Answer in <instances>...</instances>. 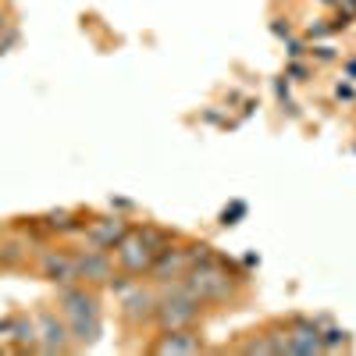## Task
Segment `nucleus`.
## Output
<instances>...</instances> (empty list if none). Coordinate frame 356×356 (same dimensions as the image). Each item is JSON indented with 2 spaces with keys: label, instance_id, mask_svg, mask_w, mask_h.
I'll use <instances>...</instances> for the list:
<instances>
[{
  "label": "nucleus",
  "instance_id": "nucleus-1",
  "mask_svg": "<svg viewBox=\"0 0 356 356\" xmlns=\"http://www.w3.org/2000/svg\"><path fill=\"white\" fill-rule=\"evenodd\" d=\"M61 310L68 321V332L79 346L97 342L100 335V300L97 292H89L82 285H61Z\"/></svg>",
  "mask_w": 356,
  "mask_h": 356
},
{
  "label": "nucleus",
  "instance_id": "nucleus-2",
  "mask_svg": "<svg viewBox=\"0 0 356 356\" xmlns=\"http://www.w3.org/2000/svg\"><path fill=\"white\" fill-rule=\"evenodd\" d=\"M200 317V300L196 292L178 278V282H168L164 296H157V310H154V321L161 328H193Z\"/></svg>",
  "mask_w": 356,
  "mask_h": 356
},
{
  "label": "nucleus",
  "instance_id": "nucleus-3",
  "mask_svg": "<svg viewBox=\"0 0 356 356\" xmlns=\"http://www.w3.org/2000/svg\"><path fill=\"white\" fill-rule=\"evenodd\" d=\"M182 282L196 292L200 303H221V300H228V296L235 292V282H243V278H232L228 267H225L221 257H218V260H211V264L189 267Z\"/></svg>",
  "mask_w": 356,
  "mask_h": 356
},
{
  "label": "nucleus",
  "instance_id": "nucleus-4",
  "mask_svg": "<svg viewBox=\"0 0 356 356\" xmlns=\"http://www.w3.org/2000/svg\"><path fill=\"white\" fill-rule=\"evenodd\" d=\"M114 253H118V267H122L125 275H132V278H139V275H150V267H154V250L146 246L136 232H129L122 243L114 246Z\"/></svg>",
  "mask_w": 356,
  "mask_h": 356
},
{
  "label": "nucleus",
  "instance_id": "nucleus-5",
  "mask_svg": "<svg viewBox=\"0 0 356 356\" xmlns=\"http://www.w3.org/2000/svg\"><path fill=\"white\" fill-rule=\"evenodd\" d=\"M75 271H79V282L86 285H111L114 282V260L107 257V250H86L75 257Z\"/></svg>",
  "mask_w": 356,
  "mask_h": 356
},
{
  "label": "nucleus",
  "instance_id": "nucleus-6",
  "mask_svg": "<svg viewBox=\"0 0 356 356\" xmlns=\"http://www.w3.org/2000/svg\"><path fill=\"white\" fill-rule=\"evenodd\" d=\"M129 232H132V228H129V221H122V218H97L93 225L86 228V239H89V246H97V250H114Z\"/></svg>",
  "mask_w": 356,
  "mask_h": 356
},
{
  "label": "nucleus",
  "instance_id": "nucleus-7",
  "mask_svg": "<svg viewBox=\"0 0 356 356\" xmlns=\"http://www.w3.org/2000/svg\"><path fill=\"white\" fill-rule=\"evenodd\" d=\"M186 271H189V253H186V250H171V246L161 250V253L154 257V267H150V275H154L161 285L186 278Z\"/></svg>",
  "mask_w": 356,
  "mask_h": 356
},
{
  "label": "nucleus",
  "instance_id": "nucleus-8",
  "mask_svg": "<svg viewBox=\"0 0 356 356\" xmlns=\"http://www.w3.org/2000/svg\"><path fill=\"white\" fill-rule=\"evenodd\" d=\"M40 267H43V278H47V282H54V285H75V282H79V271H75V253L50 250V253H43Z\"/></svg>",
  "mask_w": 356,
  "mask_h": 356
},
{
  "label": "nucleus",
  "instance_id": "nucleus-9",
  "mask_svg": "<svg viewBox=\"0 0 356 356\" xmlns=\"http://www.w3.org/2000/svg\"><path fill=\"white\" fill-rule=\"evenodd\" d=\"M200 349H203V339L193 328H168L154 346V353L161 356H182V353H200Z\"/></svg>",
  "mask_w": 356,
  "mask_h": 356
},
{
  "label": "nucleus",
  "instance_id": "nucleus-10",
  "mask_svg": "<svg viewBox=\"0 0 356 356\" xmlns=\"http://www.w3.org/2000/svg\"><path fill=\"white\" fill-rule=\"evenodd\" d=\"M68 346H72V332L57 321V314L43 310L40 314V349L43 353H65Z\"/></svg>",
  "mask_w": 356,
  "mask_h": 356
},
{
  "label": "nucleus",
  "instance_id": "nucleus-11",
  "mask_svg": "<svg viewBox=\"0 0 356 356\" xmlns=\"http://www.w3.org/2000/svg\"><path fill=\"white\" fill-rule=\"evenodd\" d=\"M154 310H157V296H154L150 289H143L139 282L122 296V314H125L129 321H150Z\"/></svg>",
  "mask_w": 356,
  "mask_h": 356
},
{
  "label": "nucleus",
  "instance_id": "nucleus-12",
  "mask_svg": "<svg viewBox=\"0 0 356 356\" xmlns=\"http://www.w3.org/2000/svg\"><path fill=\"white\" fill-rule=\"evenodd\" d=\"M11 342H15V349H36L40 346V328L29 317H15V324H11Z\"/></svg>",
  "mask_w": 356,
  "mask_h": 356
},
{
  "label": "nucleus",
  "instance_id": "nucleus-13",
  "mask_svg": "<svg viewBox=\"0 0 356 356\" xmlns=\"http://www.w3.org/2000/svg\"><path fill=\"white\" fill-rule=\"evenodd\" d=\"M136 235H139V239H143L146 246H150L154 253H161V250H168V246H171V232H164V228H154V225H143Z\"/></svg>",
  "mask_w": 356,
  "mask_h": 356
},
{
  "label": "nucleus",
  "instance_id": "nucleus-14",
  "mask_svg": "<svg viewBox=\"0 0 356 356\" xmlns=\"http://www.w3.org/2000/svg\"><path fill=\"white\" fill-rule=\"evenodd\" d=\"M43 221H47V228H57V232H75V228H82V225L75 221V214H68V211H54V214H47Z\"/></svg>",
  "mask_w": 356,
  "mask_h": 356
},
{
  "label": "nucleus",
  "instance_id": "nucleus-15",
  "mask_svg": "<svg viewBox=\"0 0 356 356\" xmlns=\"http://www.w3.org/2000/svg\"><path fill=\"white\" fill-rule=\"evenodd\" d=\"M186 253H189V267H196V264H211V260H218V253H214L211 246H189Z\"/></svg>",
  "mask_w": 356,
  "mask_h": 356
},
{
  "label": "nucleus",
  "instance_id": "nucleus-16",
  "mask_svg": "<svg viewBox=\"0 0 356 356\" xmlns=\"http://www.w3.org/2000/svg\"><path fill=\"white\" fill-rule=\"evenodd\" d=\"M243 214H246V203H243V200H235V203L228 207V211L221 214V221H225V225H235V221H239Z\"/></svg>",
  "mask_w": 356,
  "mask_h": 356
},
{
  "label": "nucleus",
  "instance_id": "nucleus-17",
  "mask_svg": "<svg viewBox=\"0 0 356 356\" xmlns=\"http://www.w3.org/2000/svg\"><path fill=\"white\" fill-rule=\"evenodd\" d=\"M22 260V246L18 243H8L4 250H0V264H18Z\"/></svg>",
  "mask_w": 356,
  "mask_h": 356
},
{
  "label": "nucleus",
  "instance_id": "nucleus-18",
  "mask_svg": "<svg viewBox=\"0 0 356 356\" xmlns=\"http://www.w3.org/2000/svg\"><path fill=\"white\" fill-rule=\"evenodd\" d=\"M335 97H339V100H349V97H353V89H349V86H339V89H335Z\"/></svg>",
  "mask_w": 356,
  "mask_h": 356
},
{
  "label": "nucleus",
  "instance_id": "nucleus-19",
  "mask_svg": "<svg viewBox=\"0 0 356 356\" xmlns=\"http://www.w3.org/2000/svg\"><path fill=\"white\" fill-rule=\"evenodd\" d=\"M317 57H321V61H332L335 54H332V47H321V50H317Z\"/></svg>",
  "mask_w": 356,
  "mask_h": 356
},
{
  "label": "nucleus",
  "instance_id": "nucleus-20",
  "mask_svg": "<svg viewBox=\"0 0 356 356\" xmlns=\"http://www.w3.org/2000/svg\"><path fill=\"white\" fill-rule=\"evenodd\" d=\"M346 11H349V15H356V0H346Z\"/></svg>",
  "mask_w": 356,
  "mask_h": 356
},
{
  "label": "nucleus",
  "instance_id": "nucleus-21",
  "mask_svg": "<svg viewBox=\"0 0 356 356\" xmlns=\"http://www.w3.org/2000/svg\"><path fill=\"white\" fill-rule=\"evenodd\" d=\"M4 29H8V15H4V11H0V33H4Z\"/></svg>",
  "mask_w": 356,
  "mask_h": 356
}]
</instances>
